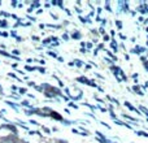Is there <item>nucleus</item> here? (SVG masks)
Returning a JSON list of instances; mask_svg holds the SVG:
<instances>
[{
  "mask_svg": "<svg viewBox=\"0 0 148 143\" xmlns=\"http://www.w3.org/2000/svg\"><path fill=\"white\" fill-rule=\"evenodd\" d=\"M0 143H17V138L16 137H5V138H1Z\"/></svg>",
  "mask_w": 148,
  "mask_h": 143,
  "instance_id": "obj_1",
  "label": "nucleus"
},
{
  "mask_svg": "<svg viewBox=\"0 0 148 143\" xmlns=\"http://www.w3.org/2000/svg\"><path fill=\"white\" fill-rule=\"evenodd\" d=\"M0 129H8V130H12L13 133H17V129L14 128V125H1Z\"/></svg>",
  "mask_w": 148,
  "mask_h": 143,
  "instance_id": "obj_2",
  "label": "nucleus"
},
{
  "mask_svg": "<svg viewBox=\"0 0 148 143\" xmlns=\"http://www.w3.org/2000/svg\"><path fill=\"white\" fill-rule=\"evenodd\" d=\"M125 106H126V107L129 108V109H131V111H136V109H135V108L133 107V106H131V104H130L129 102H125Z\"/></svg>",
  "mask_w": 148,
  "mask_h": 143,
  "instance_id": "obj_3",
  "label": "nucleus"
},
{
  "mask_svg": "<svg viewBox=\"0 0 148 143\" xmlns=\"http://www.w3.org/2000/svg\"><path fill=\"white\" fill-rule=\"evenodd\" d=\"M7 104H8V106H10V107H13L14 109H18V106H17V104H14V103H12V102H7Z\"/></svg>",
  "mask_w": 148,
  "mask_h": 143,
  "instance_id": "obj_4",
  "label": "nucleus"
},
{
  "mask_svg": "<svg viewBox=\"0 0 148 143\" xmlns=\"http://www.w3.org/2000/svg\"><path fill=\"white\" fill-rule=\"evenodd\" d=\"M134 91H135V92H138L139 95H143V92L139 90V86H134Z\"/></svg>",
  "mask_w": 148,
  "mask_h": 143,
  "instance_id": "obj_5",
  "label": "nucleus"
},
{
  "mask_svg": "<svg viewBox=\"0 0 148 143\" xmlns=\"http://www.w3.org/2000/svg\"><path fill=\"white\" fill-rule=\"evenodd\" d=\"M72 38H74V39H81V34L79 33H73Z\"/></svg>",
  "mask_w": 148,
  "mask_h": 143,
  "instance_id": "obj_6",
  "label": "nucleus"
},
{
  "mask_svg": "<svg viewBox=\"0 0 148 143\" xmlns=\"http://www.w3.org/2000/svg\"><path fill=\"white\" fill-rule=\"evenodd\" d=\"M45 95H47L48 98H55V94H53V92H49V91H45Z\"/></svg>",
  "mask_w": 148,
  "mask_h": 143,
  "instance_id": "obj_7",
  "label": "nucleus"
},
{
  "mask_svg": "<svg viewBox=\"0 0 148 143\" xmlns=\"http://www.w3.org/2000/svg\"><path fill=\"white\" fill-rule=\"evenodd\" d=\"M0 55H3V56H5V57H10L9 53H7V52H4V51H1V50H0Z\"/></svg>",
  "mask_w": 148,
  "mask_h": 143,
  "instance_id": "obj_8",
  "label": "nucleus"
},
{
  "mask_svg": "<svg viewBox=\"0 0 148 143\" xmlns=\"http://www.w3.org/2000/svg\"><path fill=\"white\" fill-rule=\"evenodd\" d=\"M139 108L142 109V112H144V113H146V114H147V116H148V109H147V108H144V107H143V106H140V107H139Z\"/></svg>",
  "mask_w": 148,
  "mask_h": 143,
  "instance_id": "obj_9",
  "label": "nucleus"
},
{
  "mask_svg": "<svg viewBox=\"0 0 148 143\" xmlns=\"http://www.w3.org/2000/svg\"><path fill=\"white\" fill-rule=\"evenodd\" d=\"M0 28H7V21H0Z\"/></svg>",
  "mask_w": 148,
  "mask_h": 143,
  "instance_id": "obj_10",
  "label": "nucleus"
},
{
  "mask_svg": "<svg viewBox=\"0 0 148 143\" xmlns=\"http://www.w3.org/2000/svg\"><path fill=\"white\" fill-rule=\"evenodd\" d=\"M111 46H112V48H113V50H116V51H117V43H116V42H112Z\"/></svg>",
  "mask_w": 148,
  "mask_h": 143,
  "instance_id": "obj_11",
  "label": "nucleus"
},
{
  "mask_svg": "<svg viewBox=\"0 0 148 143\" xmlns=\"http://www.w3.org/2000/svg\"><path fill=\"white\" fill-rule=\"evenodd\" d=\"M78 81H79V82H84V83H88V82H90V81H87L86 78H78Z\"/></svg>",
  "mask_w": 148,
  "mask_h": 143,
  "instance_id": "obj_12",
  "label": "nucleus"
},
{
  "mask_svg": "<svg viewBox=\"0 0 148 143\" xmlns=\"http://www.w3.org/2000/svg\"><path fill=\"white\" fill-rule=\"evenodd\" d=\"M116 24H117V26H118V29H121V28H122V22H121V21H117Z\"/></svg>",
  "mask_w": 148,
  "mask_h": 143,
  "instance_id": "obj_13",
  "label": "nucleus"
},
{
  "mask_svg": "<svg viewBox=\"0 0 148 143\" xmlns=\"http://www.w3.org/2000/svg\"><path fill=\"white\" fill-rule=\"evenodd\" d=\"M48 53H49V55H51L52 57H57V55H56L55 52H48Z\"/></svg>",
  "mask_w": 148,
  "mask_h": 143,
  "instance_id": "obj_14",
  "label": "nucleus"
},
{
  "mask_svg": "<svg viewBox=\"0 0 148 143\" xmlns=\"http://www.w3.org/2000/svg\"><path fill=\"white\" fill-rule=\"evenodd\" d=\"M74 64H77L78 67H81V65H82V63H81V61H78V60H75V61H74Z\"/></svg>",
  "mask_w": 148,
  "mask_h": 143,
  "instance_id": "obj_15",
  "label": "nucleus"
},
{
  "mask_svg": "<svg viewBox=\"0 0 148 143\" xmlns=\"http://www.w3.org/2000/svg\"><path fill=\"white\" fill-rule=\"evenodd\" d=\"M0 14H3V16H5V17L9 16V13H7V12H0Z\"/></svg>",
  "mask_w": 148,
  "mask_h": 143,
  "instance_id": "obj_16",
  "label": "nucleus"
},
{
  "mask_svg": "<svg viewBox=\"0 0 148 143\" xmlns=\"http://www.w3.org/2000/svg\"><path fill=\"white\" fill-rule=\"evenodd\" d=\"M26 69H27V70H33V69H34V68H31V67H30V65H26Z\"/></svg>",
  "mask_w": 148,
  "mask_h": 143,
  "instance_id": "obj_17",
  "label": "nucleus"
},
{
  "mask_svg": "<svg viewBox=\"0 0 148 143\" xmlns=\"http://www.w3.org/2000/svg\"><path fill=\"white\" fill-rule=\"evenodd\" d=\"M20 92H21V94H25V92H26V89H21Z\"/></svg>",
  "mask_w": 148,
  "mask_h": 143,
  "instance_id": "obj_18",
  "label": "nucleus"
},
{
  "mask_svg": "<svg viewBox=\"0 0 148 143\" xmlns=\"http://www.w3.org/2000/svg\"><path fill=\"white\" fill-rule=\"evenodd\" d=\"M40 4H39V1H34V7H39Z\"/></svg>",
  "mask_w": 148,
  "mask_h": 143,
  "instance_id": "obj_19",
  "label": "nucleus"
},
{
  "mask_svg": "<svg viewBox=\"0 0 148 143\" xmlns=\"http://www.w3.org/2000/svg\"><path fill=\"white\" fill-rule=\"evenodd\" d=\"M70 107H73V108H78L77 106H75V104H73V103H70Z\"/></svg>",
  "mask_w": 148,
  "mask_h": 143,
  "instance_id": "obj_20",
  "label": "nucleus"
},
{
  "mask_svg": "<svg viewBox=\"0 0 148 143\" xmlns=\"http://www.w3.org/2000/svg\"><path fill=\"white\" fill-rule=\"evenodd\" d=\"M146 69L148 70V63H146Z\"/></svg>",
  "mask_w": 148,
  "mask_h": 143,
  "instance_id": "obj_21",
  "label": "nucleus"
},
{
  "mask_svg": "<svg viewBox=\"0 0 148 143\" xmlns=\"http://www.w3.org/2000/svg\"><path fill=\"white\" fill-rule=\"evenodd\" d=\"M60 143H66V142H62V141H60Z\"/></svg>",
  "mask_w": 148,
  "mask_h": 143,
  "instance_id": "obj_22",
  "label": "nucleus"
},
{
  "mask_svg": "<svg viewBox=\"0 0 148 143\" xmlns=\"http://www.w3.org/2000/svg\"><path fill=\"white\" fill-rule=\"evenodd\" d=\"M0 4H1V1H0Z\"/></svg>",
  "mask_w": 148,
  "mask_h": 143,
  "instance_id": "obj_23",
  "label": "nucleus"
}]
</instances>
